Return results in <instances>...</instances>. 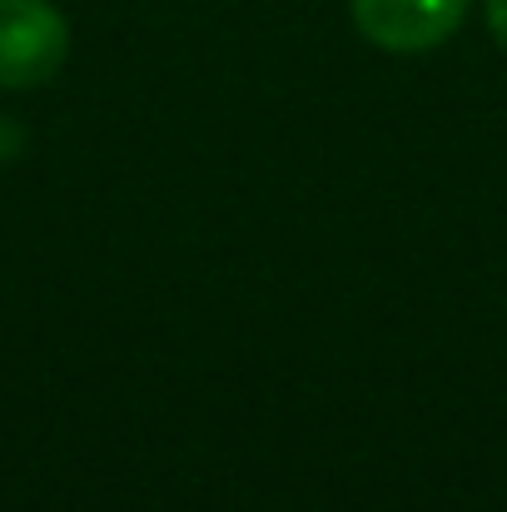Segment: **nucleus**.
<instances>
[{"label":"nucleus","instance_id":"obj_2","mask_svg":"<svg viewBox=\"0 0 507 512\" xmlns=\"http://www.w3.org/2000/svg\"><path fill=\"white\" fill-rule=\"evenodd\" d=\"M348 10L368 45L393 55H418L443 45L463 25L468 0H348Z\"/></svg>","mask_w":507,"mask_h":512},{"label":"nucleus","instance_id":"obj_1","mask_svg":"<svg viewBox=\"0 0 507 512\" xmlns=\"http://www.w3.org/2000/svg\"><path fill=\"white\" fill-rule=\"evenodd\" d=\"M70 55V25L50 0H0V90L45 85Z\"/></svg>","mask_w":507,"mask_h":512},{"label":"nucleus","instance_id":"obj_3","mask_svg":"<svg viewBox=\"0 0 507 512\" xmlns=\"http://www.w3.org/2000/svg\"><path fill=\"white\" fill-rule=\"evenodd\" d=\"M483 10H488V30H493V40L507 50V0H488Z\"/></svg>","mask_w":507,"mask_h":512}]
</instances>
